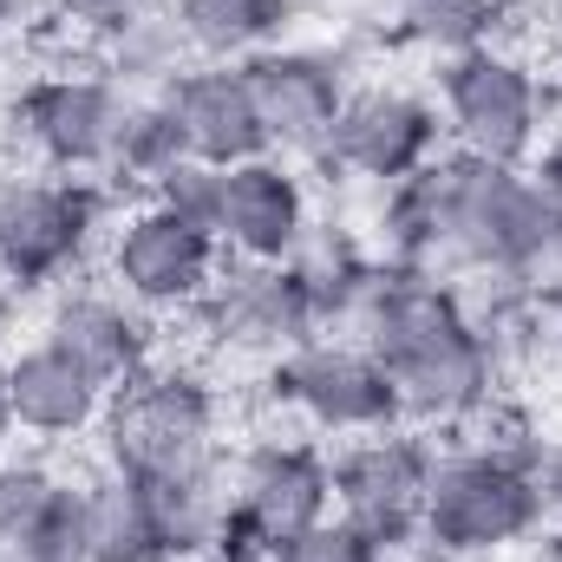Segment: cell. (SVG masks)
Listing matches in <instances>:
<instances>
[{
  "label": "cell",
  "instance_id": "26",
  "mask_svg": "<svg viewBox=\"0 0 562 562\" xmlns=\"http://www.w3.org/2000/svg\"><path fill=\"white\" fill-rule=\"evenodd\" d=\"M144 13H157V0H53V20H59L72 40H92V46L125 40Z\"/></svg>",
  "mask_w": 562,
  "mask_h": 562
},
{
  "label": "cell",
  "instance_id": "19",
  "mask_svg": "<svg viewBox=\"0 0 562 562\" xmlns=\"http://www.w3.org/2000/svg\"><path fill=\"white\" fill-rule=\"evenodd\" d=\"M79 504H86V550H92V562H170L164 537H157L150 491L138 477L105 464L99 477H79Z\"/></svg>",
  "mask_w": 562,
  "mask_h": 562
},
{
  "label": "cell",
  "instance_id": "7",
  "mask_svg": "<svg viewBox=\"0 0 562 562\" xmlns=\"http://www.w3.org/2000/svg\"><path fill=\"white\" fill-rule=\"evenodd\" d=\"M105 276H112V288H119L132 307H144L150 321H157V314H196L203 294L223 276V243H216L203 223H190V216L164 210L157 196H144L138 210H125V216L112 223Z\"/></svg>",
  "mask_w": 562,
  "mask_h": 562
},
{
  "label": "cell",
  "instance_id": "22",
  "mask_svg": "<svg viewBox=\"0 0 562 562\" xmlns=\"http://www.w3.org/2000/svg\"><path fill=\"white\" fill-rule=\"evenodd\" d=\"M190 164V150H183V132H177V119H170V105L150 92V99H132V112H125V132H119V150H112V183L119 190H157L170 170H183Z\"/></svg>",
  "mask_w": 562,
  "mask_h": 562
},
{
  "label": "cell",
  "instance_id": "17",
  "mask_svg": "<svg viewBox=\"0 0 562 562\" xmlns=\"http://www.w3.org/2000/svg\"><path fill=\"white\" fill-rule=\"evenodd\" d=\"M46 340L66 347V353H72L92 380H105V386L138 380L144 367L157 360L150 314L132 307L119 288H66V294H53V307H46Z\"/></svg>",
  "mask_w": 562,
  "mask_h": 562
},
{
  "label": "cell",
  "instance_id": "11",
  "mask_svg": "<svg viewBox=\"0 0 562 562\" xmlns=\"http://www.w3.org/2000/svg\"><path fill=\"white\" fill-rule=\"evenodd\" d=\"M196 321H203L210 347H223L236 360H269V367L281 353H294L301 340L327 334L288 262H229V256H223L216 288L203 294Z\"/></svg>",
  "mask_w": 562,
  "mask_h": 562
},
{
  "label": "cell",
  "instance_id": "18",
  "mask_svg": "<svg viewBox=\"0 0 562 562\" xmlns=\"http://www.w3.org/2000/svg\"><path fill=\"white\" fill-rule=\"evenodd\" d=\"M164 7L190 59H210V66H249L294 20V0H164Z\"/></svg>",
  "mask_w": 562,
  "mask_h": 562
},
{
  "label": "cell",
  "instance_id": "31",
  "mask_svg": "<svg viewBox=\"0 0 562 562\" xmlns=\"http://www.w3.org/2000/svg\"><path fill=\"white\" fill-rule=\"evenodd\" d=\"M7 438H13V419H7V406H0V458H7Z\"/></svg>",
  "mask_w": 562,
  "mask_h": 562
},
{
  "label": "cell",
  "instance_id": "32",
  "mask_svg": "<svg viewBox=\"0 0 562 562\" xmlns=\"http://www.w3.org/2000/svg\"><path fill=\"white\" fill-rule=\"evenodd\" d=\"M7 26H13V0H0V40H7Z\"/></svg>",
  "mask_w": 562,
  "mask_h": 562
},
{
  "label": "cell",
  "instance_id": "25",
  "mask_svg": "<svg viewBox=\"0 0 562 562\" xmlns=\"http://www.w3.org/2000/svg\"><path fill=\"white\" fill-rule=\"evenodd\" d=\"M66 491V477L40 458H0V543H13L53 497Z\"/></svg>",
  "mask_w": 562,
  "mask_h": 562
},
{
  "label": "cell",
  "instance_id": "20",
  "mask_svg": "<svg viewBox=\"0 0 562 562\" xmlns=\"http://www.w3.org/2000/svg\"><path fill=\"white\" fill-rule=\"evenodd\" d=\"M150 491V510H157V537H164V557L170 562H196L210 557L236 517L229 504V471L223 464H203V471H183V477H157L144 484Z\"/></svg>",
  "mask_w": 562,
  "mask_h": 562
},
{
  "label": "cell",
  "instance_id": "9",
  "mask_svg": "<svg viewBox=\"0 0 562 562\" xmlns=\"http://www.w3.org/2000/svg\"><path fill=\"white\" fill-rule=\"evenodd\" d=\"M438 138H445V119L425 92L373 79V86H347V105L334 119L321 164H334L340 177H353L367 190H393V183L419 177L425 164H438Z\"/></svg>",
  "mask_w": 562,
  "mask_h": 562
},
{
  "label": "cell",
  "instance_id": "4",
  "mask_svg": "<svg viewBox=\"0 0 562 562\" xmlns=\"http://www.w3.org/2000/svg\"><path fill=\"white\" fill-rule=\"evenodd\" d=\"M438 119L445 138L464 157H491V164H524L543 125H550V86L537 79V66L510 46H471L451 53L438 72Z\"/></svg>",
  "mask_w": 562,
  "mask_h": 562
},
{
  "label": "cell",
  "instance_id": "6",
  "mask_svg": "<svg viewBox=\"0 0 562 562\" xmlns=\"http://www.w3.org/2000/svg\"><path fill=\"white\" fill-rule=\"evenodd\" d=\"M269 393L321 438H367V431L406 425L393 373L373 360L367 340H340V334H314L294 353H281L269 367Z\"/></svg>",
  "mask_w": 562,
  "mask_h": 562
},
{
  "label": "cell",
  "instance_id": "21",
  "mask_svg": "<svg viewBox=\"0 0 562 562\" xmlns=\"http://www.w3.org/2000/svg\"><path fill=\"white\" fill-rule=\"evenodd\" d=\"M393 13V33L413 40L425 53H471V46H491L504 33V13L510 0H386Z\"/></svg>",
  "mask_w": 562,
  "mask_h": 562
},
{
  "label": "cell",
  "instance_id": "33",
  "mask_svg": "<svg viewBox=\"0 0 562 562\" xmlns=\"http://www.w3.org/2000/svg\"><path fill=\"white\" fill-rule=\"evenodd\" d=\"M0 334H7V301H0Z\"/></svg>",
  "mask_w": 562,
  "mask_h": 562
},
{
  "label": "cell",
  "instance_id": "8",
  "mask_svg": "<svg viewBox=\"0 0 562 562\" xmlns=\"http://www.w3.org/2000/svg\"><path fill=\"white\" fill-rule=\"evenodd\" d=\"M425 477H431V445L406 425L347 438L334 451V517L353 524L367 543L400 557L419 543L425 524Z\"/></svg>",
  "mask_w": 562,
  "mask_h": 562
},
{
  "label": "cell",
  "instance_id": "14",
  "mask_svg": "<svg viewBox=\"0 0 562 562\" xmlns=\"http://www.w3.org/2000/svg\"><path fill=\"white\" fill-rule=\"evenodd\" d=\"M249 92H256V119L269 132L276 157H321L334 138V119L347 105V72L340 59L314 53V46H269L249 66Z\"/></svg>",
  "mask_w": 562,
  "mask_h": 562
},
{
  "label": "cell",
  "instance_id": "12",
  "mask_svg": "<svg viewBox=\"0 0 562 562\" xmlns=\"http://www.w3.org/2000/svg\"><path fill=\"white\" fill-rule=\"evenodd\" d=\"M229 504L262 543H294L334 517V458L307 438H256L229 464Z\"/></svg>",
  "mask_w": 562,
  "mask_h": 562
},
{
  "label": "cell",
  "instance_id": "13",
  "mask_svg": "<svg viewBox=\"0 0 562 562\" xmlns=\"http://www.w3.org/2000/svg\"><path fill=\"white\" fill-rule=\"evenodd\" d=\"M307 223H314V203H307V183L288 157L262 150V157L223 170L210 236L223 243L229 262H288L301 249Z\"/></svg>",
  "mask_w": 562,
  "mask_h": 562
},
{
  "label": "cell",
  "instance_id": "3",
  "mask_svg": "<svg viewBox=\"0 0 562 562\" xmlns=\"http://www.w3.org/2000/svg\"><path fill=\"white\" fill-rule=\"evenodd\" d=\"M543 497L530 484L524 464L484 451V445H458V451H431V477H425V524L419 543L438 557H497L517 550L524 537H537L543 524Z\"/></svg>",
  "mask_w": 562,
  "mask_h": 562
},
{
  "label": "cell",
  "instance_id": "5",
  "mask_svg": "<svg viewBox=\"0 0 562 562\" xmlns=\"http://www.w3.org/2000/svg\"><path fill=\"white\" fill-rule=\"evenodd\" d=\"M105 229V190L86 177H7L0 183V281L33 294L66 281Z\"/></svg>",
  "mask_w": 562,
  "mask_h": 562
},
{
  "label": "cell",
  "instance_id": "29",
  "mask_svg": "<svg viewBox=\"0 0 562 562\" xmlns=\"http://www.w3.org/2000/svg\"><path fill=\"white\" fill-rule=\"evenodd\" d=\"M530 177H537V190L550 196V210H557V223H562V138L543 144V164H537Z\"/></svg>",
  "mask_w": 562,
  "mask_h": 562
},
{
  "label": "cell",
  "instance_id": "10",
  "mask_svg": "<svg viewBox=\"0 0 562 562\" xmlns=\"http://www.w3.org/2000/svg\"><path fill=\"white\" fill-rule=\"evenodd\" d=\"M125 112H132V92L112 72H40L13 105L26 144L59 177H105Z\"/></svg>",
  "mask_w": 562,
  "mask_h": 562
},
{
  "label": "cell",
  "instance_id": "28",
  "mask_svg": "<svg viewBox=\"0 0 562 562\" xmlns=\"http://www.w3.org/2000/svg\"><path fill=\"white\" fill-rule=\"evenodd\" d=\"M216 183H223V170H210V164H183V170H170L150 196H157L164 210H177V216H190V223L210 229V216H216Z\"/></svg>",
  "mask_w": 562,
  "mask_h": 562
},
{
  "label": "cell",
  "instance_id": "16",
  "mask_svg": "<svg viewBox=\"0 0 562 562\" xmlns=\"http://www.w3.org/2000/svg\"><path fill=\"white\" fill-rule=\"evenodd\" d=\"M157 99L170 105L190 164L229 170V164H249V157L269 150V132H262V119H256V92H249V72H243V66L190 59Z\"/></svg>",
  "mask_w": 562,
  "mask_h": 562
},
{
  "label": "cell",
  "instance_id": "1",
  "mask_svg": "<svg viewBox=\"0 0 562 562\" xmlns=\"http://www.w3.org/2000/svg\"><path fill=\"white\" fill-rule=\"evenodd\" d=\"M425 216V276H484V269H510V276H537L557 249L562 223L550 196L537 190V177L524 164H491V157H438L413 177Z\"/></svg>",
  "mask_w": 562,
  "mask_h": 562
},
{
  "label": "cell",
  "instance_id": "27",
  "mask_svg": "<svg viewBox=\"0 0 562 562\" xmlns=\"http://www.w3.org/2000/svg\"><path fill=\"white\" fill-rule=\"evenodd\" d=\"M276 562H393L380 543H367L353 524H340V517H321L314 530H301L294 543H281Z\"/></svg>",
  "mask_w": 562,
  "mask_h": 562
},
{
  "label": "cell",
  "instance_id": "24",
  "mask_svg": "<svg viewBox=\"0 0 562 562\" xmlns=\"http://www.w3.org/2000/svg\"><path fill=\"white\" fill-rule=\"evenodd\" d=\"M0 562H92V550H86V504H79L72 477L13 543H0Z\"/></svg>",
  "mask_w": 562,
  "mask_h": 562
},
{
  "label": "cell",
  "instance_id": "23",
  "mask_svg": "<svg viewBox=\"0 0 562 562\" xmlns=\"http://www.w3.org/2000/svg\"><path fill=\"white\" fill-rule=\"evenodd\" d=\"M183 66H190V46H183V33H177L170 7L144 13L125 40H112V46H105V72H112L132 99H144V86H150V92H164Z\"/></svg>",
  "mask_w": 562,
  "mask_h": 562
},
{
  "label": "cell",
  "instance_id": "15",
  "mask_svg": "<svg viewBox=\"0 0 562 562\" xmlns=\"http://www.w3.org/2000/svg\"><path fill=\"white\" fill-rule=\"evenodd\" d=\"M105 400H112V386L92 380V373H86L66 347H53L46 334H40L33 347H20V353L0 367V406H7L13 431L46 438V445L86 438L92 425L105 419Z\"/></svg>",
  "mask_w": 562,
  "mask_h": 562
},
{
  "label": "cell",
  "instance_id": "2",
  "mask_svg": "<svg viewBox=\"0 0 562 562\" xmlns=\"http://www.w3.org/2000/svg\"><path fill=\"white\" fill-rule=\"evenodd\" d=\"M99 445H105V464L138 484L203 471L216 464V445H223V400L196 367L150 360L138 380L112 386Z\"/></svg>",
  "mask_w": 562,
  "mask_h": 562
},
{
  "label": "cell",
  "instance_id": "30",
  "mask_svg": "<svg viewBox=\"0 0 562 562\" xmlns=\"http://www.w3.org/2000/svg\"><path fill=\"white\" fill-rule=\"evenodd\" d=\"M543 288H562V236H557V249H550V262H543Z\"/></svg>",
  "mask_w": 562,
  "mask_h": 562
}]
</instances>
